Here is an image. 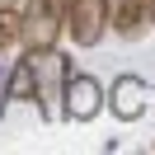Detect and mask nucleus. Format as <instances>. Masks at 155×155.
Instances as JSON below:
<instances>
[{"label":"nucleus","mask_w":155,"mask_h":155,"mask_svg":"<svg viewBox=\"0 0 155 155\" xmlns=\"http://www.w3.org/2000/svg\"><path fill=\"white\" fill-rule=\"evenodd\" d=\"M33 104H38L42 122H61L66 108H61V94H66V75H71V61L61 57L57 47H33Z\"/></svg>","instance_id":"1"},{"label":"nucleus","mask_w":155,"mask_h":155,"mask_svg":"<svg viewBox=\"0 0 155 155\" xmlns=\"http://www.w3.org/2000/svg\"><path fill=\"white\" fill-rule=\"evenodd\" d=\"M19 42L24 47H57L61 28H66V0H28V10H19Z\"/></svg>","instance_id":"2"},{"label":"nucleus","mask_w":155,"mask_h":155,"mask_svg":"<svg viewBox=\"0 0 155 155\" xmlns=\"http://www.w3.org/2000/svg\"><path fill=\"white\" fill-rule=\"evenodd\" d=\"M66 33L75 47H99L108 33V10L104 0H66Z\"/></svg>","instance_id":"3"},{"label":"nucleus","mask_w":155,"mask_h":155,"mask_svg":"<svg viewBox=\"0 0 155 155\" xmlns=\"http://www.w3.org/2000/svg\"><path fill=\"white\" fill-rule=\"evenodd\" d=\"M61 108H66L71 122H94L104 113V85H99L89 71H71L66 75V94H61Z\"/></svg>","instance_id":"4"},{"label":"nucleus","mask_w":155,"mask_h":155,"mask_svg":"<svg viewBox=\"0 0 155 155\" xmlns=\"http://www.w3.org/2000/svg\"><path fill=\"white\" fill-rule=\"evenodd\" d=\"M104 108H113L117 122H136V117H146V108H150V85L127 71V75H117L113 85L104 89Z\"/></svg>","instance_id":"5"},{"label":"nucleus","mask_w":155,"mask_h":155,"mask_svg":"<svg viewBox=\"0 0 155 155\" xmlns=\"http://www.w3.org/2000/svg\"><path fill=\"white\" fill-rule=\"evenodd\" d=\"M10 104H33V61H14L5 85H0V117L10 113Z\"/></svg>","instance_id":"6"},{"label":"nucleus","mask_w":155,"mask_h":155,"mask_svg":"<svg viewBox=\"0 0 155 155\" xmlns=\"http://www.w3.org/2000/svg\"><path fill=\"white\" fill-rule=\"evenodd\" d=\"M108 10V28H117L122 38H136L146 28V0H104Z\"/></svg>","instance_id":"7"},{"label":"nucleus","mask_w":155,"mask_h":155,"mask_svg":"<svg viewBox=\"0 0 155 155\" xmlns=\"http://www.w3.org/2000/svg\"><path fill=\"white\" fill-rule=\"evenodd\" d=\"M19 19H24L19 5H0V52L19 42Z\"/></svg>","instance_id":"8"},{"label":"nucleus","mask_w":155,"mask_h":155,"mask_svg":"<svg viewBox=\"0 0 155 155\" xmlns=\"http://www.w3.org/2000/svg\"><path fill=\"white\" fill-rule=\"evenodd\" d=\"M146 24L155 28V0H146Z\"/></svg>","instance_id":"9"},{"label":"nucleus","mask_w":155,"mask_h":155,"mask_svg":"<svg viewBox=\"0 0 155 155\" xmlns=\"http://www.w3.org/2000/svg\"><path fill=\"white\" fill-rule=\"evenodd\" d=\"M0 5H19V0H0Z\"/></svg>","instance_id":"10"}]
</instances>
